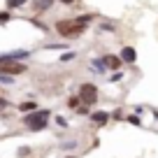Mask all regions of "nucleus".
<instances>
[{
    "label": "nucleus",
    "instance_id": "9b49d317",
    "mask_svg": "<svg viewBox=\"0 0 158 158\" xmlns=\"http://www.w3.org/2000/svg\"><path fill=\"white\" fill-rule=\"evenodd\" d=\"M91 68H93V70H98V72H105V70H107L102 60H93V63H91Z\"/></svg>",
    "mask_w": 158,
    "mask_h": 158
},
{
    "label": "nucleus",
    "instance_id": "aec40b11",
    "mask_svg": "<svg viewBox=\"0 0 158 158\" xmlns=\"http://www.w3.org/2000/svg\"><path fill=\"white\" fill-rule=\"evenodd\" d=\"M70 158H72V156H70Z\"/></svg>",
    "mask_w": 158,
    "mask_h": 158
},
{
    "label": "nucleus",
    "instance_id": "f03ea898",
    "mask_svg": "<svg viewBox=\"0 0 158 158\" xmlns=\"http://www.w3.org/2000/svg\"><path fill=\"white\" fill-rule=\"evenodd\" d=\"M23 126L33 133H40V130H44L47 123H49V112L47 109H33L30 114H23Z\"/></svg>",
    "mask_w": 158,
    "mask_h": 158
},
{
    "label": "nucleus",
    "instance_id": "ddd939ff",
    "mask_svg": "<svg viewBox=\"0 0 158 158\" xmlns=\"http://www.w3.org/2000/svg\"><path fill=\"white\" fill-rule=\"evenodd\" d=\"M68 105H70V107H72V109H77L79 105H81V100H79V95H74V98H70V100H68Z\"/></svg>",
    "mask_w": 158,
    "mask_h": 158
},
{
    "label": "nucleus",
    "instance_id": "39448f33",
    "mask_svg": "<svg viewBox=\"0 0 158 158\" xmlns=\"http://www.w3.org/2000/svg\"><path fill=\"white\" fill-rule=\"evenodd\" d=\"M30 56V51H7V54H0V65L2 63H12V60H16V58H28Z\"/></svg>",
    "mask_w": 158,
    "mask_h": 158
},
{
    "label": "nucleus",
    "instance_id": "423d86ee",
    "mask_svg": "<svg viewBox=\"0 0 158 158\" xmlns=\"http://www.w3.org/2000/svg\"><path fill=\"white\" fill-rule=\"evenodd\" d=\"M118 58L123 60V63H135V60H137V51H135L133 47H123L121 54H118Z\"/></svg>",
    "mask_w": 158,
    "mask_h": 158
},
{
    "label": "nucleus",
    "instance_id": "6e6552de",
    "mask_svg": "<svg viewBox=\"0 0 158 158\" xmlns=\"http://www.w3.org/2000/svg\"><path fill=\"white\" fill-rule=\"evenodd\" d=\"M107 118H109V114H107V112H95V114H91V121H93L95 126L107 123Z\"/></svg>",
    "mask_w": 158,
    "mask_h": 158
},
{
    "label": "nucleus",
    "instance_id": "dca6fc26",
    "mask_svg": "<svg viewBox=\"0 0 158 158\" xmlns=\"http://www.w3.org/2000/svg\"><path fill=\"white\" fill-rule=\"evenodd\" d=\"M109 79H112V81H121V79H123V72H116V74H112Z\"/></svg>",
    "mask_w": 158,
    "mask_h": 158
},
{
    "label": "nucleus",
    "instance_id": "f3484780",
    "mask_svg": "<svg viewBox=\"0 0 158 158\" xmlns=\"http://www.w3.org/2000/svg\"><path fill=\"white\" fill-rule=\"evenodd\" d=\"M100 28L102 30H114V23H100Z\"/></svg>",
    "mask_w": 158,
    "mask_h": 158
},
{
    "label": "nucleus",
    "instance_id": "0eeeda50",
    "mask_svg": "<svg viewBox=\"0 0 158 158\" xmlns=\"http://www.w3.org/2000/svg\"><path fill=\"white\" fill-rule=\"evenodd\" d=\"M102 63H105V68H109V70H118L123 60L118 58V56H114V54H107V56H102Z\"/></svg>",
    "mask_w": 158,
    "mask_h": 158
},
{
    "label": "nucleus",
    "instance_id": "f257e3e1",
    "mask_svg": "<svg viewBox=\"0 0 158 158\" xmlns=\"http://www.w3.org/2000/svg\"><path fill=\"white\" fill-rule=\"evenodd\" d=\"M91 16H77V19H65V21H58L56 23V30H58L63 37H77L86 30Z\"/></svg>",
    "mask_w": 158,
    "mask_h": 158
},
{
    "label": "nucleus",
    "instance_id": "2eb2a0df",
    "mask_svg": "<svg viewBox=\"0 0 158 158\" xmlns=\"http://www.w3.org/2000/svg\"><path fill=\"white\" fill-rule=\"evenodd\" d=\"M10 19H12V14H10V12H0V23H7Z\"/></svg>",
    "mask_w": 158,
    "mask_h": 158
},
{
    "label": "nucleus",
    "instance_id": "4468645a",
    "mask_svg": "<svg viewBox=\"0 0 158 158\" xmlns=\"http://www.w3.org/2000/svg\"><path fill=\"white\" fill-rule=\"evenodd\" d=\"M72 58H74V51H68V54H63V56H60V63H70Z\"/></svg>",
    "mask_w": 158,
    "mask_h": 158
},
{
    "label": "nucleus",
    "instance_id": "6ab92c4d",
    "mask_svg": "<svg viewBox=\"0 0 158 158\" xmlns=\"http://www.w3.org/2000/svg\"><path fill=\"white\" fill-rule=\"evenodd\" d=\"M63 2H65V5H72V0H63Z\"/></svg>",
    "mask_w": 158,
    "mask_h": 158
},
{
    "label": "nucleus",
    "instance_id": "1a4fd4ad",
    "mask_svg": "<svg viewBox=\"0 0 158 158\" xmlns=\"http://www.w3.org/2000/svg\"><path fill=\"white\" fill-rule=\"evenodd\" d=\"M54 2H56V0H37L33 7H35V12H47L51 5H54Z\"/></svg>",
    "mask_w": 158,
    "mask_h": 158
},
{
    "label": "nucleus",
    "instance_id": "20e7f679",
    "mask_svg": "<svg viewBox=\"0 0 158 158\" xmlns=\"http://www.w3.org/2000/svg\"><path fill=\"white\" fill-rule=\"evenodd\" d=\"M26 72V65L23 63H2L0 65V74H5V77H12V74H23Z\"/></svg>",
    "mask_w": 158,
    "mask_h": 158
},
{
    "label": "nucleus",
    "instance_id": "a211bd4d",
    "mask_svg": "<svg viewBox=\"0 0 158 158\" xmlns=\"http://www.w3.org/2000/svg\"><path fill=\"white\" fill-rule=\"evenodd\" d=\"M5 107H7V100H5V98H0V109H5Z\"/></svg>",
    "mask_w": 158,
    "mask_h": 158
},
{
    "label": "nucleus",
    "instance_id": "f8f14e48",
    "mask_svg": "<svg viewBox=\"0 0 158 158\" xmlns=\"http://www.w3.org/2000/svg\"><path fill=\"white\" fill-rule=\"evenodd\" d=\"M33 109H37L35 102H23V105H21V112H33Z\"/></svg>",
    "mask_w": 158,
    "mask_h": 158
},
{
    "label": "nucleus",
    "instance_id": "9d476101",
    "mask_svg": "<svg viewBox=\"0 0 158 158\" xmlns=\"http://www.w3.org/2000/svg\"><path fill=\"white\" fill-rule=\"evenodd\" d=\"M30 0H5V7L7 10H16V7H23V5H28Z\"/></svg>",
    "mask_w": 158,
    "mask_h": 158
},
{
    "label": "nucleus",
    "instance_id": "7ed1b4c3",
    "mask_svg": "<svg viewBox=\"0 0 158 158\" xmlns=\"http://www.w3.org/2000/svg\"><path fill=\"white\" fill-rule=\"evenodd\" d=\"M79 100L86 102V105L95 102V100H98V89H95L93 84H81L79 86Z\"/></svg>",
    "mask_w": 158,
    "mask_h": 158
}]
</instances>
